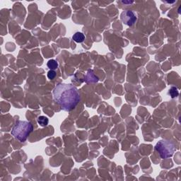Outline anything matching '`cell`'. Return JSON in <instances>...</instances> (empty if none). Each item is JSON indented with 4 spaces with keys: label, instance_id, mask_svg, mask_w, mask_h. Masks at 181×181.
I'll use <instances>...</instances> for the list:
<instances>
[{
    "label": "cell",
    "instance_id": "obj_3",
    "mask_svg": "<svg viewBox=\"0 0 181 181\" xmlns=\"http://www.w3.org/2000/svg\"><path fill=\"white\" fill-rule=\"evenodd\" d=\"M155 149L163 159L171 157L175 152V147L172 142L167 140H161L155 146Z\"/></svg>",
    "mask_w": 181,
    "mask_h": 181
},
{
    "label": "cell",
    "instance_id": "obj_5",
    "mask_svg": "<svg viewBox=\"0 0 181 181\" xmlns=\"http://www.w3.org/2000/svg\"><path fill=\"white\" fill-rule=\"evenodd\" d=\"M72 39L76 42V43H81L85 40V36L81 32H76L72 36Z\"/></svg>",
    "mask_w": 181,
    "mask_h": 181
},
{
    "label": "cell",
    "instance_id": "obj_9",
    "mask_svg": "<svg viewBox=\"0 0 181 181\" xmlns=\"http://www.w3.org/2000/svg\"><path fill=\"white\" fill-rule=\"evenodd\" d=\"M55 76H56V72H55L54 70H50L48 72V77L49 79H53Z\"/></svg>",
    "mask_w": 181,
    "mask_h": 181
},
{
    "label": "cell",
    "instance_id": "obj_4",
    "mask_svg": "<svg viewBox=\"0 0 181 181\" xmlns=\"http://www.w3.org/2000/svg\"><path fill=\"white\" fill-rule=\"evenodd\" d=\"M120 18L124 24L128 26H132L135 24L137 21V16L133 11L127 10V11H122L120 15Z\"/></svg>",
    "mask_w": 181,
    "mask_h": 181
},
{
    "label": "cell",
    "instance_id": "obj_6",
    "mask_svg": "<svg viewBox=\"0 0 181 181\" xmlns=\"http://www.w3.org/2000/svg\"><path fill=\"white\" fill-rule=\"evenodd\" d=\"M38 122L42 127H45L48 125L49 120L45 116H39L38 118Z\"/></svg>",
    "mask_w": 181,
    "mask_h": 181
},
{
    "label": "cell",
    "instance_id": "obj_7",
    "mask_svg": "<svg viewBox=\"0 0 181 181\" xmlns=\"http://www.w3.org/2000/svg\"><path fill=\"white\" fill-rule=\"evenodd\" d=\"M48 67L50 69V70H54L56 69L58 67V63L56 60H50L48 62Z\"/></svg>",
    "mask_w": 181,
    "mask_h": 181
},
{
    "label": "cell",
    "instance_id": "obj_1",
    "mask_svg": "<svg viewBox=\"0 0 181 181\" xmlns=\"http://www.w3.org/2000/svg\"><path fill=\"white\" fill-rule=\"evenodd\" d=\"M53 97L62 109L67 112L72 110L80 101V95L76 87L67 83H60L55 87Z\"/></svg>",
    "mask_w": 181,
    "mask_h": 181
},
{
    "label": "cell",
    "instance_id": "obj_2",
    "mask_svg": "<svg viewBox=\"0 0 181 181\" xmlns=\"http://www.w3.org/2000/svg\"><path fill=\"white\" fill-rule=\"evenodd\" d=\"M33 130V127L31 122L28 121H19L13 127L11 133L20 142H25Z\"/></svg>",
    "mask_w": 181,
    "mask_h": 181
},
{
    "label": "cell",
    "instance_id": "obj_8",
    "mask_svg": "<svg viewBox=\"0 0 181 181\" xmlns=\"http://www.w3.org/2000/svg\"><path fill=\"white\" fill-rule=\"evenodd\" d=\"M168 93V95H170V96L172 98H176L179 95L178 90H177V88H175V87H171V88L169 89Z\"/></svg>",
    "mask_w": 181,
    "mask_h": 181
}]
</instances>
